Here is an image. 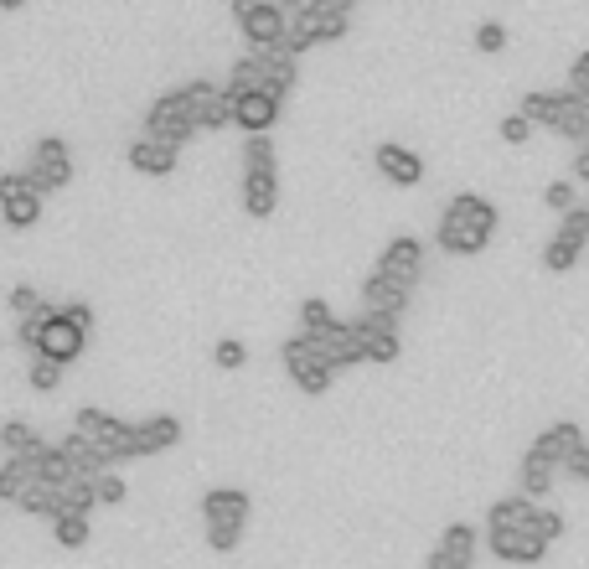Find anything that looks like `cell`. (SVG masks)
<instances>
[{
	"label": "cell",
	"mask_w": 589,
	"mask_h": 569,
	"mask_svg": "<svg viewBox=\"0 0 589 569\" xmlns=\"http://www.w3.org/2000/svg\"><path fill=\"white\" fill-rule=\"evenodd\" d=\"M496 223H502V213H496L491 197L455 192L445 202L440 223H434V249L450 254V259H476V254H486V244L496 238Z\"/></svg>",
	"instance_id": "cell-1"
},
{
	"label": "cell",
	"mask_w": 589,
	"mask_h": 569,
	"mask_svg": "<svg viewBox=\"0 0 589 569\" xmlns=\"http://www.w3.org/2000/svg\"><path fill=\"white\" fill-rule=\"evenodd\" d=\"M73 430L83 435V440H93L99 451L109 456V466L119 471V466H130L135 461V425L130 419H119V414H104V409H78L73 414Z\"/></svg>",
	"instance_id": "cell-2"
},
{
	"label": "cell",
	"mask_w": 589,
	"mask_h": 569,
	"mask_svg": "<svg viewBox=\"0 0 589 569\" xmlns=\"http://www.w3.org/2000/svg\"><path fill=\"white\" fill-rule=\"evenodd\" d=\"M145 140H161L171 151H186V145L197 140V119H192V104H186L181 88H166V94L145 109Z\"/></svg>",
	"instance_id": "cell-3"
},
{
	"label": "cell",
	"mask_w": 589,
	"mask_h": 569,
	"mask_svg": "<svg viewBox=\"0 0 589 569\" xmlns=\"http://www.w3.org/2000/svg\"><path fill=\"white\" fill-rule=\"evenodd\" d=\"M21 176L42 192V202L52 192H62V187H73V151H68V140H62V135H42L26 151V171Z\"/></svg>",
	"instance_id": "cell-4"
},
{
	"label": "cell",
	"mask_w": 589,
	"mask_h": 569,
	"mask_svg": "<svg viewBox=\"0 0 589 569\" xmlns=\"http://www.w3.org/2000/svg\"><path fill=\"white\" fill-rule=\"evenodd\" d=\"M279 363H285L290 383L300 388L305 399H321L326 388H331V378H336V373H331V363L321 357V347H316V342H305L300 332H295L285 347H279Z\"/></svg>",
	"instance_id": "cell-5"
},
{
	"label": "cell",
	"mask_w": 589,
	"mask_h": 569,
	"mask_svg": "<svg viewBox=\"0 0 589 569\" xmlns=\"http://www.w3.org/2000/svg\"><path fill=\"white\" fill-rule=\"evenodd\" d=\"M233 21H238L248 52L279 47V42H285V26H290V16L279 11L274 0H243V6H233Z\"/></svg>",
	"instance_id": "cell-6"
},
{
	"label": "cell",
	"mask_w": 589,
	"mask_h": 569,
	"mask_svg": "<svg viewBox=\"0 0 589 569\" xmlns=\"http://www.w3.org/2000/svg\"><path fill=\"white\" fill-rule=\"evenodd\" d=\"M0 223L11 233H26L42 223V192L21 171H0Z\"/></svg>",
	"instance_id": "cell-7"
},
{
	"label": "cell",
	"mask_w": 589,
	"mask_h": 569,
	"mask_svg": "<svg viewBox=\"0 0 589 569\" xmlns=\"http://www.w3.org/2000/svg\"><path fill=\"white\" fill-rule=\"evenodd\" d=\"M181 94H186V104H192L197 135H217V130H228V125H233V104H228V94H223V88H217L212 78H192V83H181Z\"/></svg>",
	"instance_id": "cell-8"
},
{
	"label": "cell",
	"mask_w": 589,
	"mask_h": 569,
	"mask_svg": "<svg viewBox=\"0 0 589 569\" xmlns=\"http://www.w3.org/2000/svg\"><path fill=\"white\" fill-rule=\"evenodd\" d=\"M83 352H88V332H78L73 321H62V311L42 326L37 347H31V357H47V363H57V368H73Z\"/></svg>",
	"instance_id": "cell-9"
},
{
	"label": "cell",
	"mask_w": 589,
	"mask_h": 569,
	"mask_svg": "<svg viewBox=\"0 0 589 569\" xmlns=\"http://www.w3.org/2000/svg\"><path fill=\"white\" fill-rule=\"evenodd\" d=\"M352 332H357V347H362V363H398V352H403L398 321L362 311V316H352Z\"/></svg>",
	"instance_id": "cell-10"
},
{
	"label": "cell",
	"mask_w": 589,
	"mask_h": 569,
	"mask_svg": "<svg viewBox=\"0 0 589 569\" xmlns=\"http://www.w3.org/2000/svg\"><path fill=\"white\" fill-rule=\"evenodd\" d=\"M372 269H383L388 280H398V285H419V275H424V244L414 233H398V238H388L383 244V254H378V264Z\"/></svg>",
	"instance_id": "cell-11"
},
{
	"label": "cell",
	"mask_w": 589,
	"mask_h": 569,
	"mask_svg": "<svg viewBox=\"0 0 589 569\" xmlns=\"http://www.w3.org/2000/svg\"><path fill=\"white\" fill-rule=\"evenodd\" d=\"M233 104V125L243 135H269L279 125V114H285V104H279L274 94H264V88H248V94H228Z\"/></svg>",
	"instance_id": "cell-12"
},
{
	"label": "cell",
	"mask_w": 589,
	"mask_h": 569,
	"mask_svg": "<svg viewBox=\"0 0 589 569\" xmlns=\"http://www.w3.org/2000/svg\"><path fill=\"white\" fill-rule=\"evenodd\" d=\"M409 285H398V280H388L383 269H372V275H362V311L367 316H388V321H398L403 311H409Z\"/></svg>",
	"instance_id": "cell-13"
},
{
	"label": "cell",
	"mask_w": 589,
	"mask_h": 569,
	"mask_svg": "<svg viewBox=\"0 0 589 569\" xmlns=\"http://www.w3.org/2000/svg\"><path fill=\"white\" fill-rule=\"evenodd\" d=\"M486 549L502 559V564H538L548 554V538L538 533V518L533 528H517V533H486Z\"/></svg>",
	"instance_id": "cell-14"
},
{
	"label": "cell",
	"mask_w": 589,
	"mask_h": 569,
	"mask_svg": "<svg viewBox=\"0 0 589 569\" xmlns=\"http://www.w3.org/2000/svg\"><path fill=\"white\" fill-rule=\"evenodd\" d=\"M181 445V419L176 414H150V419H135V461H150V456H166Z\"/></svg>",
	"instance_id": "cell-15"
},
{
	"label": "cell",
	"mask_w": 589,
	"mask_h": 569,
	"mask_svg": "<svg viewBox=\"0 0 589 569\" xmlns=\"http://www.w3.org/2000/svg\"><path fill=\"white\" fill-rule=\"evenodd\" d=\"M238 202H243V218H274L279 207V171H243V187H238Z\"/></svg>",
	"instance_id": "cell-16"
},
{
	"label": "cell",
	"mask_w": 589,
	"mask_h": 569,
	"mask_svg": "<svg viewBox=\"0 0 589 569\" xmlns=\"http://www.w3.org/2000/svg\"><path fill=\"white\" fill-rule=\"evenodd\" d=\"M248 513H254V497L243 487H207L202 492V523H238L248 528Z\"/></svg>",
	"instance_id": "cell-17"
},
{
	"label": "cell",
	"mask_w": 589,
	"mask_h": 569,
	"mask_svg": "<svg viewBox=\"0 0 589 569\" xmlns=\"http://www.w3.org/2000/svg\"><path fill=\"white\" fill-rule=\"evenodd\" d=\"M124 161H130V171L135 176H150V182H166V176H176V161H181V151H171V145H161V140H135L130 151H124Z\"/></svg>",
	"instance_id": "cell-18"
},
{
	"label": "cell",
	"mask_w": 589,
	"mask_h": 569,
	"mask_svg": "<svg viewBox=\"0 0 589 569\" xmlns=\"http://www.w3.org/2000/svg\"><path fill=\"white\" fill-rule=\"evenodd\" d=\"M584 440H589V435H584V430L574 425V419H553V425H548V430H538V440H533V445H527V451H538L543 461H553L558 471H564V461H569V456L579 451V445H584Z\"/></svg>",
	"instance_id": "cell-19"
},
{
	"label": "cell",
	"mask_w": 589,
	"mask_h": 569,
	"mask_svg": "<svg viewBox=\"0 0 589 569\" xmlns=\"http://www.w3.org/2000/svg\"><path fill=\"white\" fill-rule=\"evenodd\" d=\"M372 166L403 192L424 182V161H419V151H409V145H378V151H372Z\"/></svg>",
	"instance_id": "cell-20"
},
{
	"label": "cell",
	"mask_w": 589,
	"mask_h": 569,
	"mask_svg": "<svg viewBox=\"0 0 589 569\" xmlns=\"http://www.w3.org/2000/svg\"><path fill=\"white\" fill-rule=\"evenodd\" d=\"M538 518V502L522 497V492H507L486 507V533H517V528H533Z\"/></svg>",
	"instance_id": "cell-21"
},
{
	"label": "cell",
	"mask_w": 589,
	"mask_h": 569,
	"mask_svg": "<svg viewBox=\"0 0 589 569\" xmlns=\"http://www.w3.org/2000/svg\"><path fill=\"white\" fill-rule=\"evenodd\" d=\"M316 347H321V357L331 363V373H347V368H357V363H362V347H357L352 321H336L326 337H316Z\"/></svg>",
	"instance_id": "cell-22"
},
{
	"label": "cell",
	"mask_w": 589,
	"mask_h": 569,
	"mask_svg": "<svg viewBox=\"0 0 589 569\" xmlns=\"http://www.w3.org/2000/svg\"><path fill=\"white\" fill-rule=\"evenodd\" d=\"M99 497H93V476H73V482L52 487V518H88Z\"/></svg>",
	"instance_id": "cell-23"
},
{
	"label": "cell",
	"mask_w": 589,
	"mask_h": 569,
	"mask_svg": "<svg viewBox=\"0 0 589 569\" xmlns=\"http://www.w3.org/2000/svg\"><path fill=\"white\" fill-rule=\"evenodd\" d=\"M517 114L533 130H558V114H564V88H558V94H548V88H527V94L517 99Z\"/></svg>",
	"instance_id": "cell-24"
},
{
	"label": "cell",
	"mask_w": 589,
	"mask_h": 569,
	"mask_svg": "<svg viewBox=\"0 0 589 569\" xmlns=\"http://www.w3.org/2000/svg\"><path fill=\"white\" fill-rule=\"evenodd\" d=\"M558 140L579 145L589 135V88H564V114H558Z\"/></svg>",
	"instance_id": "cell-25"
},
{
	"label": "cell",
	"mask_w": 589,
	"mask_h": 569,
	"mask_svg": "<svg viewBox=\"0 0 589 569\" xmlns=\"http://www.w3.org/2000/svg\"><path fill=\"white\" fill-rule=\"evenodd\" d=\"M434 549L450 554L460 569H471L476 554H481V533H476L471 523H445V528H440V544H434Z\"/></svg>",
	"instance_id": "cell-26"
},
{
	"label": "cell",
	"mask_w": 589,
	"mask_h": 569,
	"mask_svg": "<svg viewBox=\"0 0 589 569\" xmlns=\"http://www.w3.org/2000/svg\"><path fill=\"white\" fill-rule=\"evenodd\" d=\"M57 445H62V456L73 461V471H78V476H104V471H114V466H109V456H104L93 440H83L78 430H68Z\"/></svg>",
	"instance_id": "cell-27"
},
{
	"label": "cell",
	"mask_w": 589,
	"mask_h": 569,
	"mask_svg": "<svg viewBox=\"0 0 589 569\" xmlns=\"http://www.w3.org/2000/svg\"><path fill=\"white\" fill-rule=\"evenodd\" d=\"M553 476H558V466L553 461H543L538 451H522V466H517V492L522 497H548L553 492Z\"/></svg>",
	"instance_id": "cell-28"
},
{
	"label": "cell",
	"mask_w": 589,
	"mask_h": 569,
	"mask_svg": "<svg viewBox=\"0 0 589 569\" xmlns=\"http://www.w3.org/2000/svg\"><path fill=\"white\" fill-rule=\"evenodd\" d=\"M584 244H589V238L558 228V233L548 238V249H543V269H548V275H569V269L579 264V254H584Z\"/></svg>",
	"instance_id": "cell-29"
},
{
	"label": "cell",
	"mask_w": 589,
	"mask_h": 569,
	"mask_svg": "<svg viewBox=\"0 0 589 569\" xmlns=\"http://www.w3.org/2000/svg\"><path fill=\"white\" fill-rule=\"evenodd\" d=\"M31 482H42L37 476V451L31 456H6V466H0V502H16Z\"/></svg>",
	"instance_id": "cell-30"
},
{
	"label": "cell",
	"mask_w": 589,
	"mask_h": 569,
	"mask_svg": "<svg viewBox=\"0 0 589 569\" xmlns=\"http://www.w3.org/2000/svg\"><path fill=\"white\" fill-rule=\"evenodd\" d=\"M37 476H42L47 487H62V482H73L78 471H73L68 456H62V445H57V440H42V445H37Z\"/></svg>",
	"instance_id": "cell-31"
},
{
	"label": "cell",
	"mask_w": 589,
	"mask_h": 569,
	"mask_svg": "<svg viewBox=\"0 0 589 569\" xmlns=\"http://www.w3.org/2000/svg\"><path fill=\"white\" fill-rule=\"evenodd\" d=\"M341 316L321 301V295H305V301H300V337L305 342H316V337H326L331 332V326H336Z\"/></svg>",
	"instance_id": "cell-32"
},
{
	"label": "cell",
	"mask_w": 589,
	"mask_h": 569,
	"mask_svg": "<svg viewBox=\"0 0 589 569\" xmlns=\"http://www.w3.org/2000/svg\"><path fill=\"white\" fill-rule=\"evenodd\" d=\"M42 445V435H37V425H26V419H6L0 425V451L6 456H31Z\"/></svg>",
	"instance_id": "cell-33"
},
{
	"label": "cell",
	"mask_w": 589,
	"mask_h": 569,
	"mask_svg": "<svg viewBox=\"0 0 589 569\" xmlns=\"http://www.w3.org/2000/svg\"><path fill=\"white\" fill-rule=\"evenodd\" d=\"M52 538H57V549L78 554V549H88L93 523H88V518H52Z\"/></svg>",
	"instance_id": "cell-34"
},
{
	"label": "cell",
	"mask_w": 589,
	"mask_h": 569,
	"mask_svg": "<svg viewBox=\"0 0 589 569\" xmlns=\"http://www.w3.org/2000/svg\"><path fill=\"white\" fill-rule=\"evenodd\" d=\"M316 11V47H326V42H341L352 32V16L347 11H331V6H310Z\"/></svg>",
	"instance_id": "cell-35"
},
{
	"label": "cell",
	"mask_w": 589,
	"mask_h": 569,
	"mask_svg": "<svg viewBox=\"0 0 589 569\" xmlns=\"http://www.w3.org/2000/svg\"><path fill=\"white\" fill-rule=\"evenodd\" d=\"M243 171H279V156H274L269 135H248L243 140Z\"/></svg>",
	"instance_id": "cell-36"
},
{
	"label": "cell",
	"mask_w": 589,
	"mask_h": 569,
	"mask_svg": "<svg viewBox=\"0 0 589 569\" xmlns=\"http://www.w3.org/2000/svg\"><path fill=\"white\" fill-rule=\"evenodd\" d=\"M62 373H68V368L47 363V357H31V363H26V383L37 388V394H57V388H62Z\"/></svg>",
	"instance_id": "cell-37"
},
{
	"label": "cell",
	"mask_w": 589,
	"mask_h": 569,
	"mask_svg": "<svg viewBox=\"0 0 589 569\" xmlns=\"http://www.w3.org/2000/svg\"><path fill=\"white\" fill-rule=\"evenodd\" d=\"M11 507H16V513H26V518H52V487L47 482H31Z\"/></svg>",
	"instance_id": "cell-38"
},
{
	"label": "cell",
	"mask_w": 589,
	"mask_h": 569,
	"mask_svg": "<svg viewBox=\"0 0 589 569\" xmlns=\"http://www.w3.org/2000/svg\"><path fill=\"white\" fill-rule=\"evenodd\" d=\"M93 497H99V507H119L130 497V487H124L119 471H104V476H93Z\"/></svg>",
	"instance_id": "cell-39"
},
{
	"label": "cell",
	"mask_w": 589,
	"mask_h": 569,
	"mask_svg": "<svg viewBox=\"0 0 589 569\" xmlns=\"http://www.w3.org/2000/svg\"><path fill=\"white\" fill-rule=\"evenodd\" d=\"M243 544V528L238 523H207V549L212 554H233Z\"/></svg>",
	"instance_id": "cell-40"
},
{
	"label": "cell",
	"mask_w": 589,
	"mask_h": 569,
	"mask_svg": "<svg viewBox=\"0 0 589 569\" xmlns=\"http://www.w3.org/2000/svg\"><path fill=\"white\" fill-rule=\"evenodd\" d=\"M212 363H217V368H223V373H238V368L248 363V347H243L238 337H223V342H217V347H212Z\"/></svg>",
	"instance_id": "cell-41"
},
{
	"label": "cell",
	"mask_w": 589,
	"mask_h": 569,
	"mask_svg": "<svg viewBox=\"0 0 589 569\" xmlns=\"http://www.w3.org/2000/svg\"><path fill=\"white\" fill-rule=\"evenodd\" d=\"M502 47H507V26H502V21H481V26H476V52L496 57Z\"/></svg>",
	"instance_id": "cell-42"
},
{
	"label": "cell",
	"mask_w": 589,
	"mask_h": 569,
	"mask_svg": "<svg viewBox=\"0 0 589 569\" xmlns=\"http://www.w3.org/2000/svg\"><path fill=\"white\" fill-rule=\"evenodd\" d=\"M496 135H502L507 145H527V140H533V125H527V119L512 109V114H502V125H496Z\"/></svg>",
	"instance_id": "cell-43"
},
{
	"label": "cell",
	"mask_w": 589,
	"mask_h": 569,
	"mask_svg": "<svg viewBox=\"0 0 589 569\" xmlns=\"http://www.w3.org/2000/svg\"><path fill=\"white\" fill-rule=\"evenodd\" d=\"M6 306H11V311H16V321H21V316H31V311L42 306V295H37V285H11Z\"/></svg>",
	"instance_id": "cell-44"
},
{
	"label": "cell",
	"mask_w": 589,
	"mask_h": 569,
	"mask_svg": "<svg viewBox=\"0 0 589 569\" xmlns=\"http://www.w3.org/2000/svg\"><path fill=\"white\" fill-rule=\"evenodd\" d=\"M543 202L553 207V213H569V207L579 202V197H574V182H548V187H543Z\"/></svg>",
	"instance_id": "cell-45"
},
{
	"label": "cell",
	"mask_w": 589,
	"mask_h": 569,
	"mask_svg": "<svg viewBox=\"0 0 589 569\" xmlns=\"http://www.w3.org/2000/svg\"><path fill=\"white\" fill-rule=\"evenodd\" d=\"M564 513H558V507H538V533L548 538V544H558V538H564Z\"/></svg>",
	"instance_id": "cell-46"
},
{
	"label": "cell",
	"mask_w": 589,
	"mask_h": 569,
	"mask_svg": "<svg viewBox=\"0 0 589 569\" xmlns=\"http://www.w3.org/2000/svg\"><path fill=\"white\" fill-rule=\"evenodd\" d=\"M62 311V321H73L78 332H93V306L88 301H68V306H57Z\"/></svg>",
	"instance_id": "cell-47"
},
{
	"label": "cell",
	"mask_w": 589,
	"mask_h": 569,
	"mask_svg": "<svg viewBox=\"0 0 589 569\" xmlns=\"http://www.w3.org/2000/svg\"><path fill=\"white\" fill-rule=\"evenodd\" d=\"M564 471L574 476V482H584V487H589V440H584V445H579V451H574V456L564 461Z\"/></svg>",
	"instance_id": "cell-48"
},
{
	"label": "cell",
	"mask_w": 589,
	"mask_h": 569,
	"mask_svg": "<svg viewBox=\"0 0 589 569\" xmlns=\"http://www.w3.org/2000/svg\"><path fill=\"white\" fill-rule=\"evenodd\" d=\"M574 187H589V135L579 140V151H574Z\"/></svg>",
	"instance_id": "cell-49"
},
{
	"label": "cell",
	"mask_w": 589,
	"mask_h": 569,
	"mask_svg": "<svg viewBox=\"0 0 589 569\" xmlns=\"http://www.w3.org/2000/svg\"><path fill=\"white\" fill-rule=\"evenodd\" d=\"M569 88H589V47L569 63Z\"/></svg>",
	"instance_id": "cell-50"
},
{
	"label": "cell",
	"mask_w": 589,
	"mask_h": 569,
	"mask_svg": "<svg viewBox=\"0 0 589 569\" xmlns=\"http://www.w3.org/2000/svg\"><path fill=\"white\" fill-rule=\"evenodd\" d=\"M424 569H460L450 554H440V549H429V559H424Z\"/></svg>",
	"instance_id": "cell-51"
},
{
	"label": "cell",
	"mask_w": 589,
	"mask_h": 569,
	"mask_svg": "<svg viewBox=\"0 0 589 569\" xmlns=\"http://www.w3.org/2000/svg\"><path fill=\"white\" fill-rule=\"evenodd\" d=\"M310 6H331V11H347V16H352L357 0H310Z\"/></svg>",
	"instance_id": "cell-52"
},
{
	"label": "cell",
	"mask_w": 589,
	"mask_h": 569,
	"mask_svg": "<svg viewBox=\"0 0 589 569\" xmlns=\"http://www.w3.org/2000/svg\"><path fill=\"white\" fill-rule=\"evenodd\" d=\"M0 11H26V0H0Z\"/></svg>",
	"instance_id": "cell-53"
},
{
	"label": "cell",
	"mask_w": 589,
	"mask_h": 569,
	"mask_svg": "<svg viewBox=\"0 0 589 569\" xmlns=\"http://www.w3.org/2000/svg\"><path fill=\"white\" fill-rule=\"evenodd\" d=\"M0 518H6V502H0Z\"/></svg>",
	"instance_id": "cell-54"
},
{
	"label": "cell",
	"mask_w": 589,
	"mask_h": 569,
	"mask_svg": "<svg viewBox=\"0 0 589 569\" xmlns=\"http://www.w3.org/2000/svg\"><path fill=\"white\" fill-rule=\"evenodd\" d=\"M233 6H243V0H233Z\"/></svg>",
	"instance_id": "cell-55"
}]
</instances>
